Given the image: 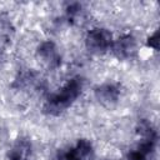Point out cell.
Instances as JSON below:
<instances>
[{"label":"cell","instance_id":"1","mask_svg":"<svg viewBox=\"0 0 160 160\" xmlns=\"http://www.w3.org/2000/svg\"><path fill=\"white\" fill-rule=\"evenodd\" d=\"M85 41L89 50L100 54V52H105L106 50H110L114 40L109 30L96 28V29H91L88 32Z\"/></svg>","mask_w":160,"mask_h":160},{"label":"cell","instance_id":"2","mask_svg":"<svg viewBox=\"0 0 160 160\" xmlns=\"http://www.w3.org/2000/svg\"><path fill=\"white\" fill-rule=\"evenodd\" d=\"M39 61L49 70H55L61 64V55L52 41H42L36 50Z\"/></svg>","mask_w":160,"mask_h":160},{"label":"cell","instance_id":"3","mask_svg":"<svg viewBox=\"0 0 160 160\" xmlns=\"http://www.w3.org/2000/svg\"><path fill=\"white\" fill-rule=\"evenodd\" d=\"M98 100L104 105H112L120 98V88L114 82H105L95 91Z\"/></svg>","mask_w":160,"mask_h":160},{"label":"cell","instance_id":"4","mask_svg":"<svg viewBox=\"0 0 160 160\" xmlns=\"http://www.w3.org/2000/svg\"><path fill=\"white\" fill-rule=\"evenodd\" d=\"M31 156V142L25 139L20 138L15 140L9 150V159L10 160H29Z\"/></svg>","mask_w":160,"mask_h":160}]
</instances>
